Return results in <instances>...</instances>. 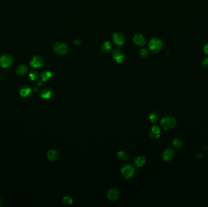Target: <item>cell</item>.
<instances>
[{
  "label": "cell",
  "mask_w": 208,
  "mask_h": 207,
  "mask_svg": "<svg viewBox=\"0 0 208 207\" xmlns=\"http://www.w3.org/2000/svg\"><path fill=\"white\" fill-rule=\"evenodd\" d=\"M159 118V114L157 112H153L149 115V119L152 123H157Z\"/></svg>",
  "instance_id": "d6986e66"
},
{
  "label": "cell",
  "mask_w": 208,
  "mask_h": 207,
  "mask_svg": "<svg viewBox=\"0 0 208 207\" xmlns=\"http://www.w3.org/2000/svg\"><path fill=\"white\" fill-rule=\"evenodd\" d=\"M32 90L27 86H23L20 89V94L23 97H26L30 95Z\"/></svg>",
  "instance_id": "9a60e30c"
},
{
  "label": "cell",
  "mask_w": 208,
  "mask_h": 207,
  "mask_svg": "<svg viewBox=\"0 0 208 207\" xmlns=\"http://www.w3.org/2000/svg\"><path fill=\"white\" fill-rule=\"evenodd\" d=\"M121 172L123 177L127 179H130L134 176L135 169L130 164H126L121 168Z\"/></svg>",
  "instance_id": "7a4b0ae2"
},
{
  "label": "cell",
  "mask_w": 208,
  "mask_h": 207,
  "mask_svg": "<svg viewBox=\"0 0 208 207\" xmlns=\"http://www.w3.org/2000/svg\"><path fill=\"white\" fill-rule=\"evenodd\" d=\"M173 147L176 149H180L183 145V142L181 139H175L173 141Z\"/></svg>",
  "instance_id": "ffe728a7"
},
{
  "label": "cell",
  "mask_w": 208,
  "mask_h": 207,
  "mask_svg": "<svg viewBox=\"0 0 208 207\" xmlns=\"http://www.w3.org/2000/svg\"><path fill=\"white\" fill-rule=\"evenodd\" d=\"M203 49H204V52H205V54L206 55H208V44H206L204 46V48H203Z\"/></svg>",
  "instance_id": "4316f807"
},
{
  "label": "cell",
  "mask_w": 208,
  "mask_h": 207,
  "mask_svg": "<svg viewBox=\"0 0 208 207\" xmlns=\"http://www.w3.org/2000/svg\"><path fill=\"white\" fill-rule=\"evenodd\" d=\"M74 43H75V44H77V45H78V44H79L80 43V40H75V41H74Z\"/></svg>",
  "instance_id": "f1b7e54d"
},
{
  "label": "cell",
  "mask_w": 208,
  "mask_h": 207,
  "mask_svg": "<svg viewBox=\"0 0 208 207\" xmlns=\"http://www.w3.org/2000/svg\"><path fill=\"white\" fill-rule=\"evenodd\" d=\"M63 202L65 204L67 205H71L73 204V199L71 197L69 196H65L63 199Z\"/></svg>",
  "instance_id": "603a6c76"
},
{
  "label": "cell",
  "mask_w": 208,
  "mask_h": 207,
  "mask_svg": "<svg viewBox=\"0 0 208 207\" xmlns=\"http://www.w3.org/2000/svg\"><path fill=\"white\" fill-rule=\"evenodd\" d=\"M112 56L113 58L118 63H121L123 62V60H124V55H123L121 50L118 49H115L113 51Z\"/></svg>",
  "instance_id": "ba28073f"
},
{
  "label": "cell",
  "mask_w": 208,
  "mask_h": 207,
  "mask_svg": "<svg viewBox=\"0 0 208 207\" xmlns=\"http://www.w3.org/2000/svg\"><path fill=\"white\" fill-rule=\"evenodd\" d=\"M13 58L11 55H4L1 56L0 58V65L3 68H6L12 64L13 63Z\"/></svg>",
  "instance_id": "8992f818"
},
{
  "label": "cell",
  "mask_w": 208,
  "mask_h": 207,
  "mask_svg": "<svg viewBox=\"0 0 208 207\" xmlns=\"http://www.w3.org/2000/svg\"><path fill=\"white\" fill-rule=\"evenodd\" d=\"M134 43L138 46H143L145 44L146 40L145 37L141 34H136L133 38Z\"/></svg>",
  "instance_id": "7c38bea8"
},
{
  "label": "cell",
  "mask_w": 208,
  "mask_h": 207,
  "mask_svg": "<svg viewBox=\"0 0 208 207\" xmlns=\"http://www.w3.org/2000/svg\"><path fill=\"white\" fill-rule=\"evenodd\" d=\"M113 38L115 44L117 46H122L124 43V36L120 33H115V34H113Z\"/></svg>",
  "instance_id": "9c48e42d"
},
{
  "label": "cell",
  "mask_w": 208,
  "mask_h": 207,
  "mask_svg": "<svg viewBox=\"0 0 208 207\" xmlns=\"http://www.w3.org/2000/svg\"><path fill=\"white\" fill-rule=\"evenodd\" d=\"M54 50L58 55H63L67 52L68 46L62 42H58L54 46Z\"/></svg>",
  "instance_id": "5b68a950"
},
{
  "label": "cell",
  "mask_w": 208,
  "mask_h": 207,
  "mask_svg": "<svg viewBox=\"0 0 208 207\" xmlns=\"http://www.w3.org/2000/svg\"><path fill=\"white\" fill-rule=\"evenodd\" d=\"M41 97L43 99H49L53 95V92L49 89H43L40 92Z\"/></svg>",
  "instance_id": "5bb4252c"
},
{
  "label": "cell",
  "mask_w": 208,
  "mask_h": 207,
  "mask_svg": "<svg viewBox=\"0 0 208 207\" xmlns=\"http://www.w3.org/2000/svg\"><path fill=\"white\" fill-rule=\"evenodd\" d=\"M28 68L27 66L25 64L20 65V66H18L16 69V73L19 75H23L26 74L27 72Z\"/></svg>",
  "instance_id": "e0dca14e"
},
{
  "label": "cell",
  "mask_w": 208,
  "mask_h": 207,
  "mask_svg": "<svg viewBox=\"0 0 208 207\" xmlns=\"http://www.w3.org/2000/svg\"><path fill=\"white\" fill-rule=\"evenodd\" d=\"M110 49H111V44L110 42L108 41L105 42V43H103L101 46V50L103 52H106L110 50Z\"/></svg>",
  "instance_id": "7402d4cb"
},
{
  "label": "cell",
  "mask_w": 208,
  "mask_h": 207,
  "mask_svg": "<svg viewBox=\"0 0 208 207\" xmlns=\"http://www.w3.org/2000/svg\"><path fill=\"white\" fill-rule=\"evenodd\" d=\"M52 77H53L52 73L49 71H48V70L42 72L41 74V78L43 82L48 81L49 80H50L52 78Z\"/></svg>",
  "instance_id": "ac0fdd59"
},
{
  "label": "cell",
  "mask_w": 208,
  "mask_h": 207,
  "mask_svg": "<svg viewBox=\"0 0 208 207\" xmlns=\"http://www.w3.org/2000/svg\"><path fill=\"white\" fill-rule=\"evenodd\" d=\"M202 156H203L202 153H197V158H201Z\"/></svg>",
  "instance_id": "83f0119b"
},
{
  "label": "cell",
  "mask_w": 208,
  "mask_h": 207,
  "mask_svg": "<svg viewBox=\"0 0 208 207\" xmlns=\"http://www.w3.org/2000/svg\"><path fill=\"white\" fill-rule=\"evenodd\" d=\"M39 74H38L37 72H32L29 74V77L31 78V80L32 81H35L36 80H37L39 78Z\"/></svg>",
  "instance_id": "cb8c5ba5"
},
{
  "label": "cell",
  "mask_w": 208,
  "mask_h": 207,
  "mask_svg": "<svg viewBox=\"0 0 208 207\" xmlns=\"http://www.w3.org/2000/svg\"><path fill=\"white\" fill-rule=\"evenodd\" d=\"M149 135L151 138L157 139L161 135V131L157 126H153L149 132Z\"/></svg>",
  "instance_id": "30bf717a"
},
{
  "label": "cell",
  "mask_w": 208,
  "mask_h": 207,
  "mask_svg": "<svg viewBox=\"0 0 208 207\" xmlns=\"http://www.w3.org/2000/svg\"><path fill=\"white\" fill-rule=\"evenodd\" d=\"M202 66L204 68H207L208 67V58H203L201 62Z\"/></svg>",
  "instance_id": "484cf974"
},
{
  "label": "cell",
  "mask_w": 208,
  "mask_h": 207,
  "mask_svg": "<svg viewBox=\"0 0 208 207\" xmlns=\"http://www.w3.org/2000/svg\"><path fill=\"white\" fill-rule=\"evenodd\" d=\"M47 156H48V159L51 162H54L58 159L59 157V154L54 149H51L49 150L48 154H47Z\"/></svg>",
  "instance_id": "4fadbf2b"
},
{
  "label": "cell",
  "mask_w": 208,
  "mask_h": 207,
  "mask_svg": "<svg viewBox=\"0 0 208 207\" xmlns=\"http://www.w3.org/2000/svg\"><path fill=\"white\" fill-rule=\"evenodd\" d=\"M161 125L165 130L172 129L177 125V120L172 117L165 116L161 120Z\"/></svg>",
  "instance_id": "6da1fadb"
},
{
  "label": "cell",
  "mask_w": 208,
  "mask_h": 207,
  "mask_svg": "<svg viewBox=\"0 0 208 207\" xmlns=\"http://www.w3.org/2000/svg\"><path fill=\"white\" fill-rule=\"evenodd\" d=\"M117 156L121 160H122V161H127L129 159L128 154H127L126 152L124 151H121L118 152Z\"/></svg>",
  "instance_id": "44dd1931"
},
{
  "label": "cell",
  "mask_w": 208,
  "mask_h": 207,
  "mask_svg": "<svg viewBox=\"0 0 208 207\" xmlns=\"http://www.w3.org/2000/svg\"><path fill=\"white\" fill-rule=\"evenodd\" d=\"M163 47V41L158 38H153L149 41V48L150 50L158 52L161 50Z\"/></svg>",
  "instance_id": "3957f363"
},
{
  "label": "cell",
  "mask_w": 208,
  "mask_h": 207,
  "mask_svg": "<svg viewBox=\"0 0 208 207\" xmlns=\"http://www.w3.org/2000/svg\"><path fill=\"white\" fill-rule=\"evenodd\" d=\"M119 197V191L115 188L110 190L107 193V197L111 200H116Z\"/></svg>",
  "instance_id": "8fae6325"
},
{
  "label": "cell",
  "mask_w": 208,
  "mask_h": 207,
  "mask_svg": "<svg viewBox=\"0 0 208 207\" xmlns=\"http://www.w3.org/2000/svg\"><path fill=\"white\" fill-rule=\"evenodd\" d=\"M139 54H140V55H141V57L145 58L148 55V52L145 49H141L140 50Z\"/></svg>",
  "instance_id": "d4e9b609"
},
{
  "label": "cell",
  "mask_w": 208,
  "mask_h": 207,
  "mask_svg": "<svg viewBox=\"0 0 208 207\" xmlns=\"http://www.w3.org/2000/svg\"><path fill=\"white\" fill-rule=\"evenodd\" d=\"M45 64V60L40 56H34L30 61V65L34 68H40Z\"/></svg>",
  "instance_id": "277c9868"
},
{
  "label": "cell",
  "mask_w": 208,
  "mask_h": 207,
  "mask_svg": "<svg viewBox=\"0 0 208 207\" xmlns=\"http://www.w3.org/2000/svg\"><path fill=\"white\" fill-rule=\"evenodd\" d=\"M146 162L145 157L144 156L137 157L135 160V165L138 167H143Z\"/></svg>",
  "instance_id": "2e32d148"
},
{
  "label": "cell",
  "mask_w": 208,
  "mask_h": 207,
  "mask_svg": "<svg viewBox=\"0 0 208 207\" xmlns=\"http://www.w3.org/2000/svg\"><path fill=\"white\" fill-rule=\"evenodd\" d=\"M175 155V151L171 148H167L165 149L162 153V159L164 161H170L173 159Z\"/></svg>",
  "instance_id": "52a82bcc"
}]
</instances>
